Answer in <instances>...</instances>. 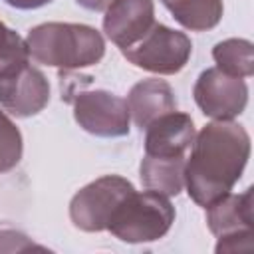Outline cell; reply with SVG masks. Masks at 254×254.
I'll return each instance as SVG.
<instances>
[{"label": "cell", "mask_w": 254, "mask_h": 254, "mask_svg": "<svg viewBox=\"0 0 254 254\" xmlns=\"http://www.w3.org/2000/svg\"><path fill=\"white\" fill-rule=\"evenodd\" d=\"M250 157V135L230 121L206 123L190 145L185 161V187L202 208L228 194L240 181Z\"/></svg>", "instance_id": "6da1fadb"}, {"label": "cell", "mask_w": 254, "mask_h": 254, "mask_svg": "<svg viewBox=\"0 0 254 254\" xmlns=\"http://www.w3.org/2000/svg\"><path fill=\"white\" fill-rule=\"evenodd\" d=\"M26 46L34 62L64 71L95 65L105 56L103 36L87 24H38L28 32Z\"/></svg>", "instance_id": "7a4b0ae2"}, {"label": "cell", "mask_w": 254, "mask_h": 254, "mask_svg": "<svg viewBox=\"0 0 254 254\" xmlns=\"http://www.w3.org/2000/svg\"><path fill=\"white\" fill-rule=\"evenodd\" d=\"M175 222V206L169 196L155 190H133L115 208L107 230L127 244L155 242L163 238Z\"/></svg>", "instance_id": "3957f363"}, {"label": "cell", "mask_w": 254, "mask_h": 254, "mask_svg": "<svg viewBox=\"0 0 254 254\" xmlns=\"http://www.w3.org/2000/svg\"><path fill=\"white\" fill-rule=\"evenodd\" d=\"M252 187L234 194L232 190L206 206L208 230L218 238L214 252H248L254 248V202Z\"/></svg>", "instance_id": "277c9868"}, {"label": "cell", "mask_w": 254, "mask_h": 254, "mask_svg": "<svg viewBox=\"0 0 254 254\" xmlns=\"http://www.w3.org/2000/svg\"><path fill=\"white\" fill-rule=\"evenodd\" d=\"M121 54L135 67L159 75H173L189 64L192 42L185 32L155 22L139 42L121 50Z\"/></svg>", "instance_id": "5b68a950"}, {"label": "cell", "mask_w": 254, "mask_h": 254, "mask_svg": "<svg viewBox=\"0 0 254 254\" xmlns=\"http://www.w3.org/2000/svg\"><path fill=\"white\" fill-rule=\"evenodd\" d=\"M133 190V183L121 175H105L91 181L69 200V218L73 226L83 232L107 230L115 208Z\"/></svg>", "instance_id": "8992f818"}, {"label": "cell", "mask_w": 254, "mask_h": 254, "mask_svg": "<svg viewBox=\"0 0 254 254\" xmlns=\"http://www.w3.org/2000/svg\"><path fill=\"white\" fill-rule=\"evenodd\" d=\"M75 123L95 137H125L129 135V107L127 101L105 89L79 91L71 99Z\"/></svg>", "instance_id": "52a82bcc"}, {"label": "cell", "mask_w": 254, "mask_h": 254, "mask_svg": "<svg viewBox=\"0 0 254 254\" xmlns=\"http://www.w3.org/2000/svg\"><path fill=\"white\" fill-rule=\"evenodd\" d=\"M192 95L202 115L214 121H230L248 105V85L244 77L228 75L216 65L200 71Z\"/></svg>", "instance_id": "ba28073f"}, {"label": "cell", "mask_w": 254, "mask_h": 254, "mask_svg": "<svg viewBox=\"0 0 254 254\" xmlns=\"http://www.w3.org/2000/svg\"><path fill=\"white\" fill-rule=\"evenodd\" d=\"M48 77L30 64L0 79V105L14 117L38 115L48 105Z\"/></svg>", "instance_id": "9c48e42d"}, {"label": "cell", "mask_w": 254, "mask_h": 254, "mask_svg": "<svg viewBox=\"0 0 254 254\" xmlns=\"http://www.w3.org/2000/svg\"><path fill=\"white\" fill-rule=\"evenodd\" d=\"M153 24V0H113L103 16V32L119 50L139 42Z\"/></svg>", "instance_id": "30bf717a"}, {"label": "cell", "mask_w": 254, "mask_h": 254, "mask_svg": "<svg viewBox=\"0 0 254 254\" xmlns=\"http://www.w3.org/2000/svg\"><path fill=\"white\" fill-rule=\"evenodd\" d=\"M145 155L153 157H185L194 141V123L189 113L171 111L161 115L145 129Z\"/></svg>", "instance_id": "8fae6325"}, {"label": "cell", "mask_w": 254, "mask_h": 254, "mask_svg": "<svg viewBox=\"0 0 254 254\" xmlns=\"http://www.w3.org/2000/svg\"><path fill=\"white\" fill-rule=\"evenodd\" d=\"M127 107L129 115L135 121V125L143 131L147 125H151L161 115H167L171 111H177V99L173 87L159 77H149L137 81L127 95Z\"/></svg>", "instance_id": "7c38bea8"}, {"label": "cell", "mask_w": 254, "mask_h": 254, "mask_svg": "<svg viewBox=\"0 0 254 254\" xmlns=\"http://www.w3.org/2000/svg\"><path fill=\"white\" fill-rule=\"evenodd\" d=\"M139 177L145 189L177 196L185 187V157L145 155L139 165Z\"/></svg>", "instance_id": "4fadbf2b"}, {"label": "cell", "mask_w": 254, "mask_h": 254, "mask_svg": "<svg viewBox=\"0 0 254 254\" xmlns=\"http://www.w3.org/2000/svg\"><path fill=\"white\" fill-rule=\"evenodd\" d=\"M173 18L190 32H206L222 20V0H161Z\"/></svg>", "instance_id": "5bb4252c"}, {"label": "cell", "mask_w": 254, "mask_h": 254, "mask_svg": "<svg viewBox=\"0 0 254 254\" xmlns=\"http://www.w3.org/2000/svg\"><path fill=\"white\" fill-rule=\"evenodd\" d=\"M216 67L228 75L250 77L254 73V46L244 38H228L212 48Z\"/></svg>", "instance_id": "9a60e30c"}, {"label": "cell", "mask_w": 254, "mask_h": 254, "mask_svg": "<svg viewBox=\"0 0 254 254\" xmlns=\"http://www.w3.org/2000/svg\"><path fill=\"white\" fill-rule=\"evenodd\" d=\"M30 64L26 40L0 20V79Z\"/></svg>", "instance_id": "2e32d148"}, {"label": "cell", "mask_w": 254, "mask_h": 254, "mask_svg": "<svg viewBox=\"0 0 254 254\" xmlns=\"http://www.w3.org/2000/svg\"><path fill=\"white\" fill-rule=\"evenodd\" d=\"M22 151H24V141L20 129L0 109V173H8L20 163Z\"/></svg>", "instance_id": "e0dca14e"}, {"label": "cell", "mask_w": 254, "mask_h": 254, "mask_svg": "<svg viewBox=\"0 0 254 254\" xmlns=\"http://www.w3.org/2000/svg\"><path fill=\"white\" fill-rule=\"evenodd\" d=\"M4 2L12 8H18V10H36V8L50 4L52 0H4Z\"/></svg>", "instance_id": "ac0fdd59"}, {"label": "cell", "mask_w": 254, "mask_h": 254, "mask_svg": "<svg viewBox=\"0 0 254 254\" xmlns=\"http://www.w3.org/2000/svg\"><path fill=\"white\" fill-rule=\"evenodd\" d=\"M75 2H77L81 8H85V10H91V12H105L113 0H75Z\"/></svg>", "instance_id": "d6986e66"}]
</instances>
